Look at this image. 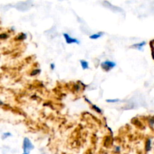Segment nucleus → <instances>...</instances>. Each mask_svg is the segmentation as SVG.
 <instances>
[{
	"label": "nucleus",
	"mask_w": 154,
	"mask_h": 154,
	"mask_svg": "<svg viewBox=\"0 0 154 154\" xmlns=\"http://www.w3.org/2000/svg\"><path fill=\"white\" fill-rule=\"evenodd\" d=\"M23 151V152H28L30 153L32 149H34L35 146L34 144L32 143V140H30L29 137H24L23 140V145H22Z\"/></svg>",
	"instance_id": "nucleus-1"
},
{
	"label": "nucleus",
	"mask_w": 154,
	"mask_h": 154,
	"mask_svg": "<svg viewBox=\"0 0 154 154\" xmlns=\"http://www.w3.org/2000/svg\"><path fill=\"white\" fill-rule=\"evenodd\" d=\"M116 66H117V63H116L115 62L109 60H104V61H102V63H100L101 68H102L105 72H110V71L112 70L114 68H115Z\"/></svg>",
	"instance_id": "nucleus-2"
},
{
	"label": "nucleus",
	"mask_w": 154,
	"mask_h": 154,
	"mask_svg": "<svg viewBox=\"0 0 154 154\" xmlns=\"http://www.w3.org/2000/svg\"><path fill=\"white\" fill-rule=\"evenodd\" d=\"M63 38H64L66 43L69 44V45H72V44H80V41L78 40V39L72 37V36H71L69 33H63Z\"/></svg>",
	"instance_id": "nucleus-3"
},
{
	"label": "nucleus",
	"mask_w": 154,
	"mask_h": 154,
	"mask_svg": "<svg viewBox=\"0 0 154 154\" xmlns=\"http://www.w3.org/2000/svg\"><path fill=\"white\" fill-rule=\"evenodd\" d=\"M84 101H85L90 106L91 109L95 112V113H98V114H102V113H103V110H102L98 105H96V104H93V103L91 102V101H90V99H88L87 97H84Z\"/></svg>",
	"instance_id": "nucleus-4"
},
{
	"label": "nucleus",
	"mask_w": 154,
	"mask_h": 154,
	"mask_svg": "<svg viewBox=\"0 0 154 154\" xmlns=\"http://www.w3.org/2000/svg\"><path fill=\"white\" fill-rule=\"evenodd\" d=\"M152 148H153V138L151 137H147L144 141V151L147 153L152 150Z\"/></svg>",
	"instance_id": "nucleus-5"
},
{
	"label": "nucleus",
	"mask_w": 154,
	"mask_h": 154,
	"mask_svg": "<svg viewBox=\"0 0 154 154\" xmlns=\"http://www.w3.org/2000/svg\"><path fill=\"white\" fill-rule=\"evenodd\" d=\"M147 45V42L145 41H141L140 42H137V43L133 44L130 46L131 48H133V49L138 50V51H142L144 49V47Z\"/></svg>",
	"instance_id": "nucleus-6"
},
{
	"label": "nucleus",
	"mask_w": 154,
	"mask_h": 154,
	"mask_svg": "<svg viewBox=\"0 0 154 154\" xmlns=\"http://www.w3.org/2000/svg\"><path fill=\"white\" fill-rule=\"evenodd\" d=\"M147 123L150 129L154 130V115H153V116H149L147 118Z\"/></svg>",
	"instance_id": "nucleus-7"
},
{
	"label": "nucleus",
	"mask_w": 154,
	"mask_h": 154,
	"mask_svg": "<svg viewBox=\"0 0 154 154\" xmlns=\"http://www.w3.org/2000/svg\"><path fill=\"white\" fill-rule=\"evenodd\" d=\"M103 35H104L103 32H99V33H93V34H91L90 36H89V38H90V39H92V40H97V39H100L102 36H103Z\"/></svg>",
	"instance_id": "nucleus-8"
},
{
	"label": "nucleus",
	"mask_w": 154,
	"mask_h": 154,
	"mask_svg": "<svg viewBox=\"0 0 154 154\" xmlns=\"http://www.w3.org/2000/svg\"><path fill=\"white\" fill-rule=\"evenodd\" d=\"M80 65H81L83 70H87V69H89V68H90V65H89L88 61L86 60H80Z\"/></svg>",
	"instance_id": "nucleus-9"
},
{
	"label": "nucleus",
	"mask_w": 154,
	"mask_h": 154,
	"mask_svg": "<svg viewBox=\"0 0 154 154\" xmlns=\"http://www.w3.org/2000/svg\"><path fill=\"white\" fill-rule=\"evenodd\" d=\"M26 38H27V35L26 34V33H20L16 36L15 39H16L17 41H19V42H23V41L26 40Z\"/></svg>",
	"instance_id": "nucleus-10"
},
{
	"label": "nucleus",
	"mask_w": 154,
	"mask_h": 154,
	"mask_svg": "<svg viewBox=\"0 0 154 154\" xmlns=\"http://www.w3.org/2000/svg\"><path fill=\"white\" fill-rule=\"evenodd\" d=\"M81 83H75L73 85V90L75 91L76 92H80L81 90L82 89V86H83V83L81 82H80Z\"/></svg>",
	"instance_id": "nucleus-11"
},
{
	"label": "nucleus",
	"mask_w": 154,
	"mask_h": 154,
	"mask_svg": "<svg viewBox=\"0 0 154 154\" xmlns=\"http://www.w3.org/2000/svg\"><path fill=\"white\" fill-rule=\"evenodd\" d=\"M41 72H42V69H39V68H35V69H33L30 72V75L33 77L37 76V75H38Z\"/></svg>",
	"instance_id": "nucleus-12"
},
{
	"label": "nucleus",
	"mask_w": 154,
	"mask_h": 154,
	"mask_svg": "<svg viewBox=\"0 0 154 154\" xmlns=\"http://www.w3.org/2000/svg\"><path fill=\"white\" fill-rule=\"evenodd\" d=\"M114 152L115 154H120L122 152V147L120 145H116L114 146V149H113Z\"/></svg>",
	"instance_id": "nucleus-13"
},
{
	"label": "nucleus",
	"mask_w": 154,
	"mask_h": 154,
	"mask_svg": "<svg viewBox=\"0 0 154 154\" xmlns=\"http://www.w3.org/2000/svg\"><path fill=\"white\" fill-rule=\"evenodd\" d=\"M120 100L118 99V98H114V99H111V98H109V99L106 100V102L108 103V104H117V103L120 102Z\"/></svg>",
	"instance_id": "nucleus-14"
},
{
	"label": "nucleus",
	"mask_w": 154,
	"mask_h": 154,
	"mask_svg": "<svg viewBox=\"0 0 154 154\" xmlns=\"http://www.w3.org/2000/svg\"><path fill=\"white\" fill-rule=\"evenodd\" d=\"M8 38H9V34L7 33H0V40H5Z\"/></svg>",
	"instance_id": "nucleus-15"
},
{
	"label": "nucleus",
	"mask_w": 154,
	"mask_h": 154,
	"mask_svg": "<svg viewBox=\"0 0 154 154\" xmlns=\"http://www.w3.org/2000/svg\"><path fill=\"white\" fill-rule=\"evenodd\" d=\"M11 134L10 132H8V131H7V132L3 133L2 136V138L3 140H5V139L8 138V137H11Z\"/></svg>",
	"instance_id": "nucleus-16"
},
{
	"label": "nucleus",
	"mask_w": 154,
	"mask_h": 154,
	"mask_svg": "<svg viewBox=\"0 0 154 154\" xmlns=\"http://www.w3.org/2000/svg\"><path fill=\"white\" fill-rule=\"evenodd\" d=\"M55 67H56L55 63H51V64H50V69H51V70H54V69H55Z\"/></svg>",
	"instance_id": "nucleus-17"
},
{
	"label": "nucleus",
	"mask_w": 154,
	"mask_h": 154,
	"mask_svg": "<svg viewBox=\"0 0 154 154\" xmlns=\"http://www.w3.org/2000/svg\"><path fill=\"white\" fill-rule=\"evenodd\" d=\"M3 105H4V103H3V101L0 99V106H3Z\"/></svg>",
	"instance_id": "nucleus-18"
},
{
	"label": "nucleus",
	"mask_w": 154,
	"mask_h": 154,
	"mask_svg": "<svg viewBox=\"0 0 154 154\" xmlns=\"http://www.w3.org/2000/svg\"><path fill=\"white\" fill-rule=\"evenodd\" d=\"M22 154H29V153H28V152H23Z\"/></svg>",
	"instance_id": "nucleus-19"
},
{
	"label": "nucleus",
	"mask_w": 154,
	"mask_h": 154,
	"mask_svg": "<svg viewBox=\"0 0 154 154\" xmlns=\"http://www.w3.org/2000/svg\"><path fill=\"white\" fill-rule=\"evenodd\" d=\"M152 42H153V44H154V39H152Z\"/></svg>",
	"instance_id": "nucleus-20"
}]
</instances>
